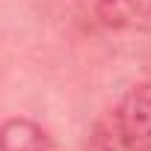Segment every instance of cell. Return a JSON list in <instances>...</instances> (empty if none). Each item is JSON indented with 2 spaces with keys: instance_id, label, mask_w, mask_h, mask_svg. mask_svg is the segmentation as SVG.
I'll use <instances>...</instances> for the list:
<instances>
[{
  "instance_id": "obj_1",
  "label": "cell",
  "mask_w": 151,
  "mask_h": 151,
  "mask_svg": "<svg viewBox=\"0 0 151 151\" xmlns=\"http://www.w3.org/2000/svg\"><path fill=\"white\" fill-rule=\"evenodd\" d=\"M113 122H116L122 130H127V133H133V136L151 142V83L133 86V89L122 98V104L116 107Z\"/></svg>"
},
{
  "instance_id": "obj_2",
  "label": "cell",
  "mask_w": 151,
  "mask_h": 151,
  "mask_svg": "<svg viewBox=\"0 0 151 151\" xmlns=\"http://www.w3.org/2000/svg\"><path fill=\"white\" fill-rule=\"evenodd\" d=\"M95 15L110 30H151V0H101Z\"/></svg>"
},
{
  "instance_id": "obj_3",
  "label": "cell",
  "mask_w": 151,
  "mask_h": 151,
  "mask_svg": "<svg viewBox=\"0 0 151 151\" xmlns=\"http://www.w3.org/2000/svg\"><path fill=\"white\" fill-rule=\"evenodd\" d=\"M0 151H56V145L36 122L9 119L0 124Z\"/></svg>"
},
{
  "instance_id": "obj_4",
  "label": "cell",
  "mask_w": 151,
  "mask_h": 151,
  "mask_svg": "<svg viewBox=\"0 0 151 151\" xmlns=\"http://www.w3.org/2000/svg\"><path fill=\"white\" fill-rule=\"evenodd\" d=\"M95 151H151V142L122 130L110 116L95 130Z\"/></svg>"
}]
</instances>
